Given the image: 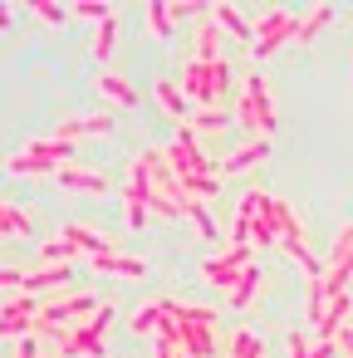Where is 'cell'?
<instances>
[{"label":"cell","mask_w":353,"mask_h":358,"mask_svg":"<svg viewBox=\"0 0 353 358\" xmlns=\"http://www.w3.org/2000/svg\"><path fill=\"white\" fill-rule=\"evenodd\" d=\"M236 123H240L250 138H275L280 113H275V99H270V84H265L260 69H250V74L240 79V89H236Z\"/></svg>","instance_id":"obj_1"},{"label":"cell","mask_w":353,"mask_h":358,"mask_svg":"<svg viewBox=\"0 0 353 358\" xmlns=\"http://www.w3.org/2000/svg\"><path fill=\"white\" fill-rule=\"evenodd\" d=\"M69 162H74V143L45 133V138H30L20 152H10V157H6V172H10V177H55V172L69 167Z\"/></svg>","instance_id":"obj_2"},{"label":"cell","mask_w":353,"mask_h":358,"mask_svg":"<svg viewBox=\"0 0 353 358\" xmlns=\"http://www.w3.org/2000/svg\"><path fill=\"white\" fill-rule=\"evenodd\" d=\"M108 319H113V299H103L84 324L64 329L55 338V353L59 358H103V329H108Z\"/></svg>","instance_id":"obj_3"},{"label":"cell","mask_w":353,"mask_h":358,"mask_svg":"<svg viewBox=\"0 0 353 358\" xmlns=\"http://www.w3.org/2000/svg\"><path fill=\"white\" fill-rule=\"evenodd\" d=\"M123 221L128 231H143L152 221V162L147 152H138L128 162V187H123Z\"/></svg>","instance_id":"obj_4"},{"label":"cell","mask_w":353,"mask_h":358,"mask_svg":"<svg viewBox=\"0 0 353 358\" xmlns=\"http://www.w3.org/2000/svg\"><path fill=\"white\" fill-rule=\"evenodd\" d=\"M294 25H299V10H294V15H289V10H270V15H260V20H255L250 55H255V59H275V55L294 40Z\"/></svg>","instance_id":"obj_5"},{"label":"cell","mask_w":353,"mask_h":358,"mask_svg":"<svg viewBox=\"0 0 353 358\" xmlns=\"http://www.w3.org/2000/svg\"><path fill=\"white\" fill-rule=\"evenodd\" d=\"M40 299L35 294H6L0 299V338H10V343H20V338H30L35 334V319H40Z\"/></svg>","instance_id":"obj_6"},{"label":"cell","mask_w":353,"mask_h":358,"mask_svg":"<svg viewBox=\"0 0 353 358\" xmlns=\"http://www.w3.org/2000/svg\"><path fill=\"white\" fill-rule=\"evenodd\" d=\"M250 265H255L250 245H226V250H216V255H206V260H201V280H206V285L231 289V285H236Z\"/></svg>","instance_id":"obj_7"},{"label":"cell","mask_w":353,"mask_h":358,"mask_svg":"<svg viewBox=\"0 0 353 358\" xmlns=\"http://www.w3.org/2000/svg\"><path fill=\"white\" fill-rule=\"evenodd\" d=\"M177 89H182V99H187L192 108H221V103H216V89H211V64H201V59H192V64L182 69Z\"/></svg>","instance_id":"obj_8"},{"label":"cell","mask_w":353,"mask_h":358,"mask_svg":"<svg viewBox=\"0 0 353 358\" xmlns=\"http://www.w3.org/2000/svg\"><path fill=\"white\" fill-rule=\"evenodd\" d=\"M113 128H118V123H113V113H74V118H59L55 138L79 143V138H103V133H113Z\"/></svg>","instance_id":"obj_9"},{"label":"cell","mask_w":353,"mask_h":358,"mask_svg":"<svg viewBox=\"0 0 353 358\" xmlns=\"http://www.w3.org/2000/svg\"><path fill=\"white\" fill-rule=\"evenodd\" d=\"M89 265H94V275H108V280H143V275H147V260H143V255H123V250L94 255Z\"/></svg>","instance_id":"obj_10"},{"label":"cell","mask_w":353,"mask_h":358,"mask_svg":"<svg viewBox=\"0 0 353 358\" xmlns=\"http://www.w3.org/2000/svg\"><path fill=\"white\" fill-rule=\"evenodd\" d=\"M55 182H59L64 192H84V196H103V192H108V177H103V172H94V167H79V162L59 167V172H55Z\"/></svg>","instance_id":"obj_11"},{"label":"cell","mask_w":353,"mask_h":358,"mask_svg":"<svg viewBox=\"0 0 353 358\" xmlns=\"http://www.w3.org/2000/svg\"><path fill=\"white\" fill-rule=\"evenodd\" d=\"M59 236H64V241H69V245H74L79 255H89V260H94V255H108V250H113V241H108L103 231L84 226V221H64V226H59Z\"/></svg>","instance_id":"obj_12"},{"label":"cell","mask_w":353,"mask_h":358,"mask_svg":"<svg viewBox=\"0 0 353 358\" xmlns=\"http://www.w3.org/2000/svg\"><path fill=\"white\" fill-rule=\"evenodd\" d=\"M94 89H99V99H108L113 108H138V89H133L118 69H99V74H94Z\"/></svg>","instance_id":"obj_13"},{"label":"cell","mask_w":353,"mask_h":358,"mask_svg":"<svg viewBox=\"0 0 353 358\" xmlns=\"http://www.w3.org/2000/svg\"><path fill=\"white\" fill-rule=\"evenodd\" d=\"M260 162H270V138H250V143H240L236 152H226V157H221V172H250V167H260Z\"/></svg>","instance_id":"obj_14"},{"label":"cell","mask_w":353,"mask_h":358,"mask_svg":"<svg viewBox=\"0 0 353 358\" xmlns=\"http://www.w3.org/2000/svg\"><path fill=\"white\" fill-rule=\"evenodd\" d=\"M167 304H172L167 294H152V299H143V304L128 314V329H133V334H152V338H157V329H162V319H167Z\"/></svg>","instance_id":"obj_15"},{"label":"cell","mask_w":353,"mask_h":358,"mask_svg":"<svg viewBox=\"0 0 353 358\" xmlns=\"http://www.w3.org/2000/svg\"><path fill=\"white\" fill-rule=\"evenodd\" d=\"M211 20H216L226 35H236L240 45H250V40H255V25L240 15V6H231V0H211Z\"/></svg>","instance_id":"obj_16"},{"label":"cell","mask_w":353,"mask_h":358,"mask_svg":"<svg viewBox=\"0 0 353 358\" xmlns=\"http://www.w3.org/2000/svg\"><path fill=\"white\" fill-rule=\"evenodd\" d=\"M221 358H265V338L240 324V329H231V334L221 338Z\"/></svg>","instance_id":"obj_17"},{"label":"cell","mask_w":353,"mask_h":358,"mask_svg":"<svg viewBox=\"0 0 353 358\" xmlns=\"http://www.w3.org/2000/svg\"><path fill=\"white\" fill-rule=\"evenodd\" d=\"M329 20H333V6H329V0H314V6L299 15V25H294V45H299V50H304V45H314V40H319V30H324Z\"/></svg>","instance_id":"obj_18"},{"label":"cell","mask_w":353,"mask_h":358,"mask_svg":"<svg viewBox=\"0 0 353 358\" xmlns=\"http://www.w3.org/2000/svg\"><path fill=\"white\" fill-rule=\"evenodd\" d=\"M118 35H123V20H118V10L94 30V45H89V55L99 59V69H108V59H113V50H118Z\"/></svg>","instance_id":"obj_19"},{"label":"cell","mask_w":353,"mask_h":358,"mask_svg":"<svg viewBox=\"0 0 353 358\" xmlns=\"http://www.w3.org/2000/svg\"><path fill=\"white\" fill-rule=\"evenodd\" d=\"M143 20H147V35H152V40H172V35H177L172 0H147V6H143Z\"/></svg>","instance_id":"obj_20"},{"label":"cell","mask_w":353,"mask_h":358,"mask_svg":"<svg viewBox=\"0 0 353 358\" xmlns=\"http://www.w3.org/2000/svg\"><path fill=\"white\" fill-rule=\"evenodd\" d=\"M152 99L162 103V113H167V118H177V123H187V118H192V103L182 99V89H177L172 79H157V84H152Z\"/></svg>","instance_id":"obj_21"},{"label":"cell","mask_w":353,"mask_h":358,"mask_svg":"<svg viewBox=\"0 0 353 358\" xmlns=\"http://www.w3.org/2000/svg\"><path fill=\"white\" fill-rule=\"evenodd\" d=\"M177 206H182V216L196 226V236H201V241H216V216H211V206H206V201H196V196H187V192H182V196H177Z\"/></svg>","instance_id":"obj_22"},{"label":"cell","mask_w":353,"mask_h":358,"mask_svg":"<svg viewBox=\"0 0 353 358\" xmlns=\"http://www.w3.org/2000/svg\"><path fill=\"white\" fill-rule=\"evenodd\" d=\"M55 285H69V265H35V270H25V294H45Z\"/></svg>","instance_id":"obj_23"},{"label":"cell","mask_w":353,"mask_h":358,"mask_svg":"<svg viewBox=\"0 0 353 358\" xmlns=\"http://www.w3.org/2000/svg\"><path fill=\"white\" fill-rule=\"evenodd\" d=\"M216 30H221V25H216L211 15L196 20V59H201V64H216V59H221V35H216Z\"/></svg>","instance_id":"obj_24"},{"label":"cell","mask_w":353,"mask_h":358,"mask_svg":"<svg viewBox=\"0 0 353 358\" xmlns=\"http://www.w3.org/2000/svg\"><path fill=\"white\" fill-rule=\"evenodd\" d=\"M260 285H265V275H260V265H250L231 289H226V299H231V309H250V299L260 294Z\"/></svg>","instance_id":"obj_25"},{"label":"cell","mask_w":353,"mask_h":358,"mask_svg":"<svg viewBox=\"0 0 353 358\" xmlns=\"http://www.w3.org/2000/svg\"><path fill=\"white\" fill-rule=\"evenodd\" d=\"M324 309H329V289H324V280H309V289H304V324H309V334L324 324Z\"/></svg>","instance_id":"obj_26"},{"label":"cell","mask_w":353,"mask_h":358,"mask_svg":"<svg viewBox=\"0 0 353 358\" xmlns=\"http://www.w3.org/2000/svg\"><path fill=\"white\" fill-rule=\"evenodd\" d=\"M324 265H343V270H353V221H343V226L333 231V250L324 255Z\"/></svg>","instance_id":"obj_27"},{"label":"cell","mask_w":353,"mask_h":358,"mask_svg":"<svg viewBox=\"0 0 353 358\" xmlns=\"http://www.w3.org/2000/svg\"><path fill=\"white\" fill-rule=\"evenodd\" d=\"M231 123V113L226 108H192V118H187V128L192 133H221Z\"/></svg>","instance_id":"obj_28"},{"label":"cell","mask_w":353,"mask_h":358,"mask_svg":"<svg viewBox=\"0 0 353 358\" xmlns=\"http://www.w3.org/2000/svg\"><path fill=\"white\" fill-rule=\"evenodd\" d=\"M0 231L6 236H30V211H20L15 201L0 196Z\"/></svg>","instance_id":"obj_29"},{"label":"cell","mask_w":353,"mask_h":358,"mask_svg":"<svg viewBox=\"0 0 353 358\" xmlns=\"http://www.w3.org/2000/svg\"><path fill=\"white\" fill-rule=\"evenodd\" d=\"M69 15L74 20H89V25H103L113 15V6H108V0H69Z\"/></svg>","instance_id":"obj_30"},{"label":"cell","mask_w":353,"mask_h":358,"mask_svg":"<svg viewBox=\"0 0 353 358\" xmlns=\"http://www.w3.org/2000/svg\"><path fill=\"white\" fill-rule=\"evenodd\" d=\"M79 250L64 241V236H50V241H40V265H69Z\"/></svg>","instance_id":"obj_31"},{"label":"cell","mask_w":353,"mask_h":358,"mask_svg":"<svg viewBox=\"0 0 353 358\" xmlns=\"http://www.w3.org/2000/svg\"><path fill=\"white\" fill-rule=\"evenodd\" d=\"M40 25H64V15H69V6H59V0H30L25 6Z\"/></svg>","instance_id":"obj_32"},{"label":"cell","mask_w":353,"mask_h":358,"mask_svg":"<svg viewBox=\"0 0 353 358\" xmlns=\"http://www.w3.org/2000/svg\"><path fill=\"white\" fill-rule=\"evenodd\" d=\"M284 353H289V358H314V353H319V343H314V334H309V329H294V334L284 338Z\"/></svg>","instance_id":"obj_33"},{"label":"cell","mask_w":353,"mask_h":358,"mask_svg":"<svg viewBox=\"0 0 353 358\" xmlns=\"http://www.w3.org/2000/svg\"><path fill=\"white\" fill-rule=\"evenodd\" d=\"M0 289H6V294H20V289H25V270H20V265H0Z\"/></svg>","instance_id":"obj_34"},{"label":"cell","mask_w":353,"mask_h":358,"mask_svg":"<svg viewBox=\"0 0 353 358\" xmlns=\"http://www.w3.org/2000/svg\"><path fill=\"white\" fill-rule=\"evenodd\" d=\"M10 358H45V338H35V334H30V338H20Z\"/></svg>","instance_id":"obj_35"},{"label":"cell","mask_w":353,"mask_h":358,"mask_svg":"<svg viewBox=\"0 0 353 358\" xmlns=\"http://www.w3.org/2000/svg\"><path fill=\"white\" fill-rule=\"evenodd\" d=\"M333 348H338V353H348V358H353V324H348V329H343V334H338V338H333Z\"/></svg>","instance_id":"obj_36"},{"label":"cell","mask_w":353,"mask_h":358,"mask_svg":"<svg viewBox=\"0 0 353 358\" xmlns=\"http://www.w3.org/2000/svg\"><path fill=\"white\" fill-rule=\"evenodd\" d=\"M152 358H177V348L167 338H152Z\"/></svg>","instance_id":"obj_37"},{"label":"cell","mask_w":353,"mask_h":358,"mask_svg":"<svg viewBox=\"0 0 353 358\" xmlns=\"http://www.w3.org/2000/svg\"><path fill=\"white\" fill-rule=\"evenodd\" d=\"M0 30H10V6L0 0Z\"/></svg>","instance_id":"obj_38"},{"label":"cell","mask_w":353,"mask_h":358,"mask_svg":"<svg viewBox=\"0 0 353 358\" xmlns=\"http://www.w3.org/2000/svg\"><path fill=\"white\" fill-rule=\"evenodd\" d=\"M45 358H59V353H55V348H45Z\"/></svg>","instance_id":"obj_39"},{"label":"cell","mask_w":353,"mask_h":358,"mask_svg":"<svg viewBox=\"0 0 353 358\" xmlns=\"http://www.w3.org/2000/svg\"><path fill=\"white\" fill-rule=\"evenodd\" d=\"M0 241H6V231H0Z\"/></svg>","instance_id":"obj_40"}]
</instances>
